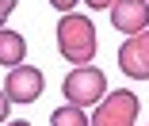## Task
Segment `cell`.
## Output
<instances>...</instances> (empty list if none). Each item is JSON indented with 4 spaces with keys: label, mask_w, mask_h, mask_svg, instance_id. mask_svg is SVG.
Segmentation results:
<instances>
[{
    "label": "cell",
    "mask_w": 149,
    "mask_h": 126,
    "mask_svg": "<svg viewBox=\"0 0 149 126\" xmlns=\"http://www.w3.org/2000/svg\"><path fill=\"white\" fill-rule=\"evenodd\" d=\"M57 54L73 65H88L96 57V27L88 15H77V12H65L57 19Z\"/></svg>",
    "instance_id": "obj_1"
},
{
    "label": "cell",
    "mask_w": 149,
    "mask_h": 126,
    "mask_svg": "<svg viewBox=\"0 0 149 126\" xmlns=\"http://www.w3.org/2000/svg\"><path fill=\"white\" fill-rule=\"evenodd\" d=\"M61 92H65V100L77 103V107H96V103L107 96V77H103L96 65H77V69L61 80Z\"/></svg>",
    "instance_id": "obj_2"
},
{
    "label": "cell",
    "mask_w": 149,
    "mask_h": 126,
    "mask_svg": "<svg viewBox=\"0 0 149 126\" xmlns=\"http://www.w3.org/2000/svg\"><path fill=\"white\" fill-rule=\"evenodd\" d=\"M138 96L134 92H107V96L96 103L92 126H134L138 122Z\"/></svg>",
    "instance_id": "obj_3"
},
{
    "label": "cell",
    "mask_w": 149,
    "mask_h": 126,
    "mask_svg": "<svg viewBox=\"0 0 149 126\" xmlns=\"http://www.w3.org/2000/svg\"><path fill=\"white\" fill-rule=\"evenodd\" d=\"M118 69L134 80H149V27L118 46Z\"/></svg>",
    "instance_id": "obj_4"
},
{
    "label": "cell",
    "mask_w": 149,
    "mask_h": 126,
    "mask_svg": "<svg viewBox=\"0 0 149 126\" xmlns=\"http://www.w3.org/2000/svg\"><path fill=\"white\" fill-rule=\"evenodd\" d=\"M42 69L35 65H15L8 69V80H4V92H8V100L12 103H35L42 96Z\"/></svg>",
    "instance_id": "obj_5"
},
{
    "label": "cell",
    "mask_w": 149,
    "mask_h": 126,
    "mask_svg": "<svg viewBox=\"0 0 149 126\" xmlns=\"http://www.w3.org/2000/svg\"><path fill=\"white\" fill-rule=\"evenodd\" d=\"M111 23H115V31H126V35L145 31L149 27V0H115Z\"/></svg>",
    "instance_id": "obj_6"
},
{
    "label": "cell",
    "mask_w": 149,
    "mask_h": 126,
    "mask_svg": "<svg viewBox=\"0 0 149 126\" xmlns=\"http://www.w3.org/2000/svg\"><path fill=\"white\" fill-rule=\"evenodd\" d=\"M23 57H27V38L19 35V31H8V27H0V65H23Z\"/></svg>",
    "instance_id": "obj_7"
},
{
    "label": "cell",
    "mask_w": 149,
    "mask_h": 126,
    "mask_svg": "<svg viewBox=\"0 0 149 126\" xmlns=\"http://www.w3.org/2000/svg\"><path fill=\"white\" fill-rule=\"evenodd\" d=\"M50 126H92V118L84 115V107L65 103V107H57V111L50 115Z\"/></svg>",
    "instance_id": "obj_8"
},
{
    "label": "cell",
    "mask_w": 149,
    "mask_h": 126,
    "mask_svg": "<svg viewBox=\"0 0 149 126\" xmlns=\"http://www.w3.org/2000/svg\"><path fill=\"white\" fill-rule=\"evenodd\" d=\"M15 4H19V0H0V27L8 23V15L15 12Z\"/></svg>",
    "instance_id": "obj_9"
},
{
    "label": "cell",
    "mask_w": 149,
    "mask_h": 126,
    "mask_svg": "<svg viewBox=\"0 0 149 126\" xmlns=\"http://www.w3.org/2000/svg\"><path fill=\"white\" fill-rule=\"evenodd\" d=\"M8 103H12V100H8V92L0 88V122H8Z\"/></svg>",
    "instance_id": "obj_10"
},
{
    "label": "cell",
    "mask_w": 149,
    "mask_h": 126,
    "mask_svg": "<svg viewBox=\"0 0 149 126\" xmlns=\"http://www.w3.org/2000/svg\"><path fill=\"white\" fill-rule=\"evenodd\" d=\"M50 4H54L57 12H61V15H65V12H73V8H77V0H50Z\"/></svg>",
    "instance_id": "obj_11"
},
{
    "label": "cell",
    "mask_w": 149,
    "mask_h": 126,
    "mask_svg": "<svg viewBox=\"0 0 149 126\" xmlns=\"http://www.w3.org/2000/svg\"><path fill=\"white\" fill-rule=\"evenodd\" d=\"M92 12H107V4H115V0H84Z\"/></svg>",
    "instance_id": "obj_12"
},
{
    "label": "cell",
    "mask_w": 149,
    "mask_h": 126,
    "mask_svg": "<svg viewBox=\"0 0 149 126\" xmlns=\"http://www.w3.org/2000/svg\"><path fill=\"white\" fill-rule=\"evenodd\" d=\"M4 126H31V122H23V118H15V122H4Z\"/></svg>",
    "instance_id": "obj_13"
}]
</instances>
